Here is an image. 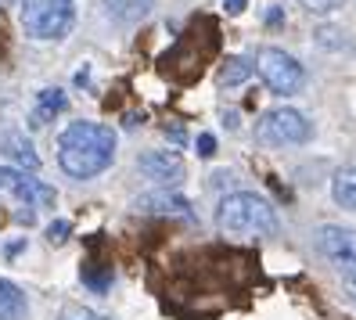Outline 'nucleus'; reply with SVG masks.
I'll return each mask as SVG.
<instances>
[{"label":"nucleus","mask_w":356,"mask_h":320,"mask_svg":"<svg viewBox=\"0 0 356 320\" xmlns=\"http://www.w3.org/2000/svg\"><path fill=\"white\" fill-rule=\"evenodd\" d=\"M115 162V130L104 122L76 119L58 134V166L72 180H94Z\"/></svg>","instance_id":"f257e3e1"},{"label":"nucleus","mask_w":356,"mask_h":320,"mask_svg":"<svg viewBox=\"0 0 356 320\" xmlns=\"http://www.w3.org/2000/svg\"><path fill=\"white\" fill-rule=\"evenodd\" d=\"M216 223L223 234L241 241H263L281 230L277 209L256 191H230V195H223L216 205Z\"/></svg>","instance_id":"f03ea898"},{"label":"nucleus","mask_w":356,"mask_h":320,"mask_svg":"<svg viewBox=\"0 0 356 320\" xmlns=\"http://www.w3.org/2000/svg\"><path fill=\"white\" fill-rule=\"evenodd\" d=\"M22 29L33 40H61L76 26L72 0H22Z\"/></svg>","instance_id":"7ed1b4c3"},{"label":"nucleus","mask_w":356,"mask_h":320,"mask_svg":"<svg viewBox=\"0 0 356 320\" xmlns=\"http://www.w3.org/2000/svg\"><path fill=\"white\" fill-rule=\"evenodd\" d=\"M256 72L266 83V90L281 94V97L299 94L302 83H306V69L299 65V58H291L284 47H263L256 54Z\"/></svg>","instance_id":"20e7f679"},{"label":"nucleus","mask_w":356,"mask_h":320,"mask_svg":"<svg viewBox=\"0 0 356 320\" xmlns=\"http://www.w3.org/2000/svg\"><path fill=\"white\" fill-rule=\"evenodd\" d=\"M313 137V122L299 109H270L256 122V141L263 147H296Z\"/></svg>","instance_id":"39448f33"},{"label":"nucleus","mask_w":356,"mask_h":320,"mask_svg":"<svg viewBox=\"0 0 356 320\" xmlns=\"http://www.w3.org/2000/svg\"><path fill=\"white\" fill-rule=\"evenodd\" d=\"M313 248L342 277H356V230L339 227V223H324L313 230Z\"/></svg>","instance_id":"423d86ee"},{"label":"nucleus","mask_w":356,"mask_h":320,"mask_svg":"<svg viewBox=\"0 0 356 320\" xmlns=\"http://www.w3.org/2000/svg\"><path fill=\"white\" fill-rule=\"evenodd\" d=\"M0 191H8V195H15L18 202H26L33 209L40 205H54V187H47L44 180H36L33 173H26V169H15V166H0Z\"/></svg>","instance_id":"0eeeda50"},{"label":"nucleus","mask_w":356,"mask_h":320,"mask_svg":"<svg viewBox=\"0 0 356 320\" xmlns=\"http://www.w3.org/2000/svg\"><path fill=\"white\" fill-rule=\"evenodd\" d=\"M134 209L144 212V216H177V220H195V209L187 202L180 191L173 187H155L148 195H137L134 198Z\"/></svg>","instance_id":"6e6552de"},{"label":"nucleus","mask_w":356,"mask_h":320,"mask_svg":"<svg viewBox=\"0 0 356 320\" xmlns=\"http://www.w3.org/2000/svg\"><path fill=\"white\" fill-rule=\"evenodd\" d=\"M137 169L148 180H155L159 187H177L180 180H184V159L177 155V152H170V147H159V152H144L140 159H137Z\"/></svg>","instance_id":"1a4fd4ad"},{"label":"nucleus","mask_w":356,"mask_h":320,"mask_svg":"<svg viewBox=\"0 0 356 320\" xmlns=\"http://www.w3.org/2000/svg\"><path fill=\"white\" fill-rule=\"evenodd\" d=\"M152 8H155V0H104V11L119 26H134L140 18H148Z\"/></svg>","instance_id":"9d476101"},{"label":"nucleus","mask_w":356,"mask_h":320,"mask_svg":"<svg viewBox=\"0 0 356 320\" xmlns=\"http://www.w3.org/2000/svg\"><path fill=\"white\" fill-rule=\"evenodd\" d=\"M331 198L339 202L342 209L356 212V162L334 169V177H331Z\"/></svg>","instance_id":"9b49d317"},{"label":"nucleus","mask_w":356,"mask_h":320,"mask_svg":"<svg viewBox=\"0 0 356 320\" xmlns=\"http://www.w3.org/2000/svg\"><path fill=\"white\" fill-rule=\"evenodd\" d=\"M26 313H29V303L22 288L8 281V277H0V320H26Z\"/></svg>","instance_id":"f8f14e48"},{"label":"nucleus","mask_w":356,"mask_h":320,"mask_svg":"<svg viewBox=\"0 0 356 320\" xmlns=\"http://www.w3.org/2000/svg\"><path fill=\"white\" fill-rule=\"evenodd\" d=\"M0 147L8 152L11 162H18L22 169H29V173H33V169H40V155L33 152V144L22 134H4V137H0Z\"/></svg>","instance_id":"ddd939ff"},{"label":"nucleus","mask_w":356,"mask_h":320,"mask_svg":"<svg viewBox=\"0 0 356 320\" xmlns=\"http://www.w3.org/2000/svg\"><path fill=\"white\" fill-rule=\"evenodd\" d=\"M65 104H69V97L61 94V90H40V94H36V109H33V122H36V126L51 122L54 115L65 112Z\"/></svg>","instance_id":"4468645a"},{"label":"nucleus","mask_w":356,"mask_h":320,"mask_svg":"<svg viewBox=\"0 0 356 320\" xmlns=\"http://www.w3.org/2000/svg\"><path fill=\"white\" fill-rule=\"evenodd\" d=\"M252 61L248 58H227V65H223V72H220V83L223 87H238V83H245L248 76H252Z\"/></svg>","instance_id":"2eb2a0df"},{"label":"nucleus","mask_w":356,"mask_h":320,"mask_svg":"<svg viewBox=\"0 0 356 320\" xmlns=\"http://www.w3.org/2000/svg\"><path fill=\"white\" fill-rule=\"evenodd\" d=\"M346 0H299V8H306L309 15H334Z\"/></svg>","instance_id":"dca6fc26"},{"label":"nucleus","mask_w":356,"mask_h":320,"mask_svg":"<svg viewBox=\"0 0 356 320\" xmlns=\"http://www.w3.org/2000/svg\"><path fill=\"white\" fill-rule=\"evenodd\" d=\"M58 320H104V317L94 313V310H87V306H65Z\"/></svg>","instance_id":"f3484780"},{"label":"nucleus","mask_w":356,"mask_h":320,"mask_svg":"<svg viewBox=\"0 0 356 320\" xmlns=\"http://www.w3.org/2000/svg\"><path fill=\"white\" fill-rule=\"evenodd\" d=\"M69 230H72V227H69V220H54V223L47 227V241H51V245H61Z\"/></svg>","instance_id":"a211bd4d"},{"label":"nucleus","mask_w":356,"mask_h":320,"mask_svg":"<svg viewBox=\"0 0 356 320\" xmlns=\"http://www.w3.org/2000/svg\"><path fill=\"white\" fill-rule=\"evenodd\" d=\"M334 36H342V33H339V29H324V26H321V29H317V44H321V47H342L346 40H334Z\"/></svg>","instance_id":"6ab92c4d"},{"label":"nucleus","mask_w":356,"mask_h":320,"mask_svg":"<svg viewBox=\"0 0 356 320\" xmlns=\"http://www.w3.org/2000/svg\"><path fill=\"white\" fill-rule=\"evenodd\" d=\"M213 152H216V137H213V134H198V155L209 159Z\"/></svg>","instance_id":"aec40b11"},{"label":"nucleus","mask_w":356,"mask_h":320,"mask_svg":"<svg viewBox=\"0 0 356 320\" xmlns=\"http://www.w3.org/2000/svg\"><path fill=\"white\" fill-rule=\"evenodd\" d=\"M223 8H227L230 15H241V11L248 8V0H223Z\"/></svg>","instance_id":"412c9836"},{"label":"nucleus","mask_w":356,"mask_h":320,"mask_svg":"<svg viewBox=\"0 0 356 320\" xmlns=\"http://www.w3.org/2000/svg\"><path fill=\"white\" fill-rule=\"evenodd\" d=\"M281 22H284L281 11H277V8H270V11H266V26H281Z\"/></svg>","instance_id":"4be33fe9"},{"label":"nucleus","mask_w":356,"mask_h":320,"mask_svg":"<svg viewBox=\"0 0 356 320\" xmlns=\"http://www.w3.org/2000/svg\"><path fill=\"white\" fill-rule=\"evenodd\" d=\"M346 295L356 303V277H346Z\"/></svg>","instance_id":"5701e85b"}]
</instances>
